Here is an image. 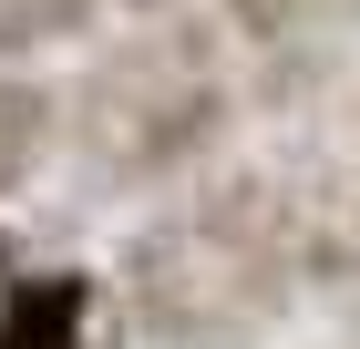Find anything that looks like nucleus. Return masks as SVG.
Returning <instances> with one entry per match:
<instances>
[{"instance_id": "20e7f679", "label": "nucleus", "mask_w": 360, "mask_h": 349, "mask_svg": "<svg viewBox=\"0 0 360 349\" xmlns=\"http://www.w3.org/2000/svg\"><path fill=\"white\" fill-rule=\"evenodd\" d=\"M52 144H62V93L0 62V195L21 185V175H31L41 154H52Z\"/></svg>"}, {"instance_id": "f257e3e1", "label": "nucleus", "mask_w": 360, "mask_h": 349, "mask_svg": "<svg viewBox=\"0 0 360 349\" xmlns=\"http://www.w3.org/2000/svg\"><path fill=\"white\" fill-rule=\"evenodd\" d=\"M288 298V206L278 185H217L195 216L155 226L124 257V308L144 339L217 349L248 319H278Z\"/></svg>"}, {"instance_id": "423d86ee", "label": "nucleus", "mask_w": 360, "mask_h": 349, "mask_svg": "<svg viewBox=\"0 0 360 349\" xmlns=\"http://www.w3.org/2000/svg\"><path fill=\"white\" fill-rule=\"evenodd\" d=\"M248 41H330V31H360V0H226Z\"/></svg>"}, {"instance_id": "0eeeda50", "label": "nucleus", "mask_w": 360, "mask_h": 349, "mask_svg": "<svg viewBox=\"0 0 360 349\" xmlns=\"http://www.w3.org/2000/svg\"><path fill=\"white\" fill-rule=\"evenodd\" d=\"M113 11H134V21H165V11H186V0H113Z\"/></svg>"}, {"instance_id": "f03ea898", "label": "nucleus", "mask_w": 360, "mask_h": 349, "mask_svg": "<svg viewBox=\"0 0 360 349\" xmlns=\"http://www.w3.org/2000/svg\"><path fill=\"white\" fill-rule=\"evenodd\" d=\"M72 124H83L93 185H165V175L206 164L237 134V82L206 62V31H186V41H124L72 93Z\"/></svg>"}, {"instance_id": "7ed1b4c3", "label": "nucleus", "mask_w": 360, "mask_h": 349, "mask_svg": "<svg viewBox=\"0 0 360 349\" xmlns=\"http://www.w3.org/2000/svg\"><path fill=\"white\" fill-rule=\"evenodd\" d=\"M103 308L113 298L93 268H21L0 288V349H113Z\"/></svg>"}, {"instance_id": "39448f33", "label": "nucleus", "mask_w": 360, "mask_h": 349, "mask_svg": "<svg viewBox=\"0 0 360 349\" xmlns=\"http://www.w3.org/2000/svg\"><path fill=\"white\" fill-rule=\"evenodd\" d=\"M103 11L113 0H0V62L21 72V62H41V52H72V41L103 31Z\"/></svg>"}]
</instances>
